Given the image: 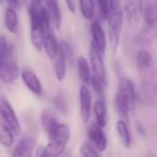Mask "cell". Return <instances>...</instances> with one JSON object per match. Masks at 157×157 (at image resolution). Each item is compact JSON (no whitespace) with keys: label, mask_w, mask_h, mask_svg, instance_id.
Returning <instances> with one entry per match:
<instances>
[{"label":"cell","mask_w":157,"mask_h":157,"mask_svg":"<svg viewBox=\"0 0 157 157\" xmlns=\"http://www.w3.org/2000/svg\"><path fill=\"white\" fill-rule=\"evenodd\" d=\"M88 142L99 152H103L108 147V139L102 128L96 123H92L87 128Z\"/></svg>","instance_id":"cell-10"},{"label":"cell","mask_w":157,"mask_h":157,"mask_svg":"<svg viewBox=\"0 0 157 157\" xmlns=\"http://www.w3.org/2000/svg\"><path fill=\"white\" fill-rule=\"evenodd\" d=\"M142 15H143L144 22H145L146 29H152L155 28L156 26V18H157V12H156V6H155L154 0H151L145 5L142 11Z\"/></svg>","instance_id":"cell-18"},{"label":"cell","mask_w":157,"mask_h":157,"mask_svg":"<svg viewBox=\"0 0 157 157\" xmlns=\"http://www.w3.org/2000/svg\"><path fill=\"white\" fill-rule=\"evenodd\" d=\"M36 147V139L30 135L23 136L16 144L12 157H33Z\"/></svg>","instance_id":"cell-11"},{"label":"cell","mask_w":157,"mask_h":157,"mask_svg":"<svg viewBox=\"0 0 157 157\" xmlns=\"http://www.w3.org/2000/svg\"><path fill=\"white\" fill-rule=\"evenodd\" d=\"M5 26L13 35L18 33V16L16 10L8 8L5 12Z\"/></svg>","instance_id":"cell-21"},{"label":"cell","mask_w":157,"mask_h":157,"mask_svg":"<svg viewBox=\"0 0 157 157\" xmlns=\"http://www.w3.org/2000/svg\"><path fill=\"white\" fill-rule=\"evenodd\" d=\"M90 35H92V43L100 51V53L105 54L107 48V39L99 21L95 20L90 24Z\"/></svg>","instance_id":"cell-12"},{"label":"cell","mask_w":157,"mask_h":157,"mask_svg":"<svg viewBox=\"0 0 157 157\" xmlns=\"http://www.w3.org/2000/svg\"><path fill=\"white\" fill-rule=\"evenodd\" d=\"M13 48V46L8 43V39L5 35L0 36V68L2 66L6 57L10 53V51Z\"/></svg>","instance_id":"cell-28"},{"label":"cell","mask_w":157,"mask_h":157,"mask_svg":"<svg viewBox=\"0 0 157 157\" xmlns=\"http://www.w3.org/2000/svg\"><path fill=\"white\" fill-rule=\"evenodd\" d=\"M8 8H11L14 10H18L22 7V0H6Z\"/></svg>","instance_id":"cell-31"},{"label":"cell","mask_w":157,"mask_h":157,"mask_svg":"<svg viewBox=\"0 0 157 157\" xmlns=\"http://www.w3.org/2000/svg\"><path fill=\"white\" fill-rule=\"evenodd\" d=\"M80 5V11L85 20L92 21L96 14V8H95L94 0H78Z\"/></svg>","instance_id":"cell-25"},{"label":"cell","mask_w":157,"mask_h":157,"mask_svg":"<svg viewBox=\"0 0 157 157\" xmlns=\"http://www.w3.org/2000/svg\"><path fill=\"white\" fill-rule=\"evenodd\" d=\"M59 48V42L57 41L52 28L44 29V38H43V50L48 57L53 60L56 57Z\"/></svg>","instance_id":"cell-15"},{"label":"cell","mask_w":157,"mask_h":157,"mask_svg":"<svg viewBox=\"0 0 157 157\" xmlns=\"http://www.w3.org/2000/svg\"><path fill=\"white\" fill-rule=\"evenodd\" d=\"M2 1H3V0H0V3H2Z\"/></svg>","instance_id":"cell-32"},{"label":"cell","mask_w":157,"mask_h":157,"mask_svg":"<svg viewBox=\"0 0 157 157\" xmlns=\"http://www.w3.org/2000/svg\"><path fill=\"white\" fill-rule=\"evenodd\" d=\"M82 157H102L99 151H97L88 141H84L80 147Z\"/></svg>","instance_id":"cell-27"},{"label":"cell","mask_w":157,"mask_h":157,"mask_svg":"<svg viewBox=\"0 0 157 157\" xmlns=\"http://www.w3.org/2000/svg\"><path fill=\"white\" fill-rule=\"evenodd\" d=\"M90 83L92 84V86H93V88H94L98 99H105V87H103L102 82H101L100 80H98L95 75H93L92 78H90Z\"/></svg>","instance_id":"cell-29"},{"label":"cell","mask_w":157,"mask_h":157,"mask_svg":"<svg viewBox=\"0 0 157 157\" xmlns=\"http://www.w3.org/2000/svg\"><path fill=\"white\" fill-rule=\"evenodd\" d=\"M53 105L55 107V109L59 112V113L67 114L68 113V103L66 100V97L63 96V94H57L56 96H54L52 98Z\"/></svg>","instance_id":"cell-26"},{"label":"cell","mask_w":157,"mask_h":157,"mask_svg":"<svg viewBox=\"0 0 157 157\" xmlns=\"http://www.w3.org/2000/svg\"><path fill=\"white\" fill-rule=\"evenodd\" d=\"M0 117L8 125L14 136H20L21 133V124L18 122V118L12 105L9 101L5 98H0Z\"/></svg>","instance_id":"cell-6"},{"label":"cell","mask_w":157,"mask_h":157,"mask_svg":"<svg viewBox=\"0 0 157 157\" xmlns=\"http://www.w3.org/2000/svg\"><path fill=\"white\" fill-rule=\"evenodd\" d=\"M14 133L8 125L0 117V144L6 147H10L14 143Z\"/></svg>","instance_id":"cell-24"},{"label":"cell","mask_w":157,"mask_h":157,"mask_svg":"<svg viewBox=\"0 0 157 157\" xmlns=\"http://www.w3.org/2000/svg\"><path fill=\"white\" fill-rule=\"evenodd\" d=\"M137 100V94L133 83L128 78H120L117 85V92L114 99L116 111L123 121L126 122L128 118V114L131 110H133Z\"/></svg>","instance_id":"cell-1"},{"label":"cell","mask_w":157,"mask_h":157,"mask_svg":"<svg viewBox=\"0 0 157 157\" xmlns=\"http://www.w3.org/2000/svg\"><path fill=\"white\" fill-rule=\"evenodd\" d=\"M136 63H137V68L139 72L142 74H148L154 69V59H153L151 53L147 51L141 50L137 53Z\"/></svg>","instance_id":"cell-16"},{"label":"cell","mask_w":157,"mask_h":157,"mask_svg":"<svg viewBox=\"0 0 157 157\" xmlns=\"http://www.w3.org/2000/svg\"><path fill=\"white\" fill-rule=\"evenodd\" d=\"M90 61L92 66L94 75L105 84H107V74H105V66L103 61V54L93 43L90 45Z\"/></svg>","instance_id":"cell-8"},{"label":"cell","mask_w":157,"mask_h":157,"mask_svg":"<svg viewBox=\"0 0 157 157\" xmlns=\"http://www.w3.org/2000/svg\"><path fill=\"white\" fill-rule=\"evenodd\" d=\"M53 66H54V72L58 81L65 80L66 73H67V60L63 56L60 48H58L56 57L53 59Z\"/></svg>","instance_id":"cell-20"},{"label":"cell","mask_w":157,"mask_h":157,"mask_svg":"<svg viewBox=\"0 0 157 157\" xmlns=\"http://www.w3.org/2000/svg\"><path fill=\"white\" fill-rule=\"evenodd\" d=\"M108 30H109V39L114 53L117 51L120 45L121 36L123 29V8L121 0H109V12H108Z\"/></svg>","instance_id":"cell-2"},{"label":"cell","mask_w":157,"mask_h":157,"mask_svg":"<svg viewBox=\"0 0 157 157\" xmlns=\"http://www.w3.org/2000/svg\"><path fill=\"white\" fill-rule=\"evenodd\" d=\"M28 14L30 17V41L33 48L38 52H42L43 50V38L44 28L39 15V11L35 7L29 5Z\"/></svg>","instance_id":"cell-4"},{"label":"cell","mask_w":157,"mask_h":157,"mask_svg":"<svg viewBox=\"0 0 157 157\" xmlns=\"http://www.w3.org/2000/svg\"><path fill=\"white\" fill-rule=\"evenodd\" d=\"M44 8L46 9L48 16H50L52 26L56 29L60 28L61 25V12L57 0H43Z\"/></svg>","instance_id":"cell-17"},{"label":"cell","mask_w":157,"mask_h":157,"mask_svg":"<svg viewBox=\"0 0 157 157\" xmlns=\"http://www.w3.org/2000/svg\"><path fill=\"white\" fill-rule=\"evenodd\" d=\"M94 113H95V120L96 124L99 127L103 128L107 125V103L105 99H97L94 105Z\"/></svg>","instance_id":"cell-19"},{"label":"cell","mask_w":157,"mask_h":157,"mask_svg":"<svg viewBox=\"0 0 157 157\" xmlns=\"http://www.w3.org/2000/svg\"><path fill=\"white\" fill-rule=\"evenodd\" d=\"M41 124L43 127V130L46 132L48 137V140L52 139L54 136L55 131H56L57 127L59 125V122L57 120L56 115L54 112L50 109H44L41 114Z\"/></svg>","instance_id":"cell-14"},{"label":"cell","mask_w":157,"mask_h":157,"mask_svg":"<svg viewBox=\"0 0 157 157\" xmlns=\"http://www.w3.org/2000/svg\"><path fill=\"white\" fill-rule=\"evenodd\" d=\"M70 139V129L66 124L59 123L56 131L48 144L43 148L40 157H60L65 152Z\"/></svg>","instance_id":"cell-3"},{"label":"cell","mask_w":157,"mask_h":157,"mask_svg":"<svg viewBox=\"0 0 157 157\" xmlns=\"http://www.w3.org/2000/svg\"><path fill=\"white\" fill-rule=\"evenodd\" d=\"M20 75L22 78L23 83L25 84L27 88L33 93L36 96H41L43 93V88H42V84L40 81L39 76L35 73L30 67H24L20 72Z\"/></svg>","instance_id":"cell-9"},{"label":"cell","mask_w":157,"mask_h":157,"mask_svg":"<svg viewBox=\"0 0 157 157\" xmlns=\"http://www.w3.org/2000/svg\"><path fill=\"white\" fill-rule=\"evenodd\" d=\"M98 5V12L99 16L102 21H105L108 17V12H109V0H96Z\"/></svg>","instance_id":"cell-30"},{"label":"cell","mask_w":157,"mask_h":157,"mask_svg":"<svg viewBox=\"0 0 157 157\" xmlns=\"http://www.w3.org/2000/svg\"><path fill=\"white\" fill-rule=\"evenodd\" d=\"M76 67H78V76L81 78V81L83 82L85 85L90 84V68L88 65V61L85 57L81 56L78 59V63H76Z\"/></svg>","instance_id":"cell-23"},{"label":"cell","mask_w":157,"mask_h":157,"mask_svg":"<svg viewBox=\"0 0 157 157\" xmlns=\"http://www.w3.org/2000/svg\"><path fill=\"white\" fill-rule=\"evenodd\" d=\"M144 0H123V14L128 27L132 30L138 29L142 18Z\"/></svg>","instance_id":"cell-5"},{"label":"cell","mask_w":157,"mask_h":157,"mask_svg":"<svg viewBox=\"0 0 157 157\" xmlns=\"http://www.w3.org/2000/svg\"><path fill=\"white\" fill-rule=\"evenodd\" d=\"M13 50L14 48L10 51V53L6 57L2 66L0 68V80L7 84L13 83L14 81H16L20 76L21 72L17 63L13 57Z\"/></svg>","instance_id":"cell-7"},{"label":"cell","mask_w":157,"mask_h":157,"mask_svg":"<svg viewBox=\"0 0 157 157\" xmlns=\"http://www.w3.org/2000/svg\"><path fill=\"white\" fill-rule=\"evenodd\" d=\"M116 131H117V135L121 139L123 146L125 148H129L131 145V136L129 132L128 126H127L126 122L123 120H118L116 122Z\"/></svg>","instance_id":"cell-22"},{"label":"cell","mask_w":157,"mask_h":157,"mask_svg":"<svg viewBox=\"0 0 157 157\" xmlns=\"http://www.w3.org/2000/svg\"><path fill=\"white\" fill-rule=\"evenodd\" d=\"M78 96H80L81 117L84 123H87L90 117V110H92V95H90V90L85 84H83L80 87Z\"/></svg>","instance_id":"cell-13"}]
</instances>
